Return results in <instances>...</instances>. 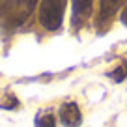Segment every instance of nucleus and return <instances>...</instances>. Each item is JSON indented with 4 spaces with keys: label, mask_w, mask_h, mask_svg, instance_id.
Returning <instances> with one entry per match:
<instances>
[{
    "label": "nucleus",
    "mask_w": 127,
    "mask_h": 127,
    "mask_svg": "<svg viewBox=\"0 0 127 127\" xmlns=\"http://www.w3.org/2000/svg\"><path fill=\"white\" fill-rule=\"evenodd\" d=\"M19 107V101L13 94L8 92H0V108H6V110H13V108Z\"/></svg>",
    "instance_id": "5"
},
{
    "label": "nucleus",
    "mask_w": 127,
    "mask_h": 127,
    "mask_svg": "<svg viewBox=\"0 0 127 127\" xmlns=\"http://www.w3.org/2000/svg\"><path fill=\"white\" fill-rule=\"evenodd\" d=\"M120 21H122L123 24H127V6L122 9V13H120Z\"/></svg>",
    "instance_id": "9"
},
{
    "label": "nucleus",
    "mask_w": 127,
    "mask_h": 127,
    "mask_svg": "<svg viewBox=\"0 0 127 127\" xmlns=\"http://www.w3.org/2000/svg\"><path fill=\"white\" fill-rule=\"evenodd\" d=\"M37 2H39V0H17V4H19V6H21V8H23L26 13H30L32 9L36 8Z\"/></svg>",
    "instance_id": "8"
},
{
    "label": "nucleus",
    "mask_w": 127,
    "mask_h": 127,
    "mask_svg": "<svg viewBox=\"0 0 127 127\" xmlns=\"http://www.w3.org/2000/svg\"><path fill=\"white\" fill-rule=\"evenodd\" d=\"M122 2L123 0H101L97 21H95V23H97V28L107 26V24L114 19V15H116V11H118V8L122 6Z\"/></svg>",
    "instance_id": "3"
},
{
    "label": "nucleus",
    "mask_w": 127,
    "mask_h": 127,
    "mask_svg": "<svg viewBox=\"0 0 127 127\" xmlns=\"http://www.w3.org/2000/svg\"><path fill=\"white\" fill-rule=\"evenodd\" d=\"M92 2L94 0H73V21H75V24H80L88 17L92 9Z\"/></svg>",
    "instance_id": "4"
},
{
    "label": "nucleus",
    "mask_w": 127,
    "mask_h": 127,
    "mask_svg": "<svg viewBox=\"0 0 127 127\" xmlns=\"http://www.w3.org/2000/svg\"><path fill=\"white\" fill-rule=\"evenodd\" d=\"M67 0H41L39 2V24L54 32L62 26Z\"/></svg>",
    "instance_id": "1"
},
{
    "label": "nucleus",
    "mask_w": 127,
    "mask_h": 127,
    "mask_svg": "<svg viewBox=\"0 0 127 127\" xmlns=\"http://www.w3.org/2000/svg\"><path fill=\"white\" fill-rule=\"evenodd\" d=\"M56 125H58V120L52 112H45L36 120V127H56Z\"/></svg>",
    "instance_id": "6"
},
{
    "label": "nucleus",
    "mask_w": 127,
    "mask_h": 127,
    "mask_svg": "<svg viewBox=\"0 0 127 127\" xmlns=\"http://www.w3.org/2000/svg\"><path fill=\"white\" fill-rule=\"evenodd\" d=\"M108 75H110V79L114 80V82H122V80L127 77V62H123L122 65H118V67H116L112 73H108Z\"/></svg>",
    "instance_id": "7"
},
{
    "label": "nucleus",
    "mask_w": 127,
    "mask_h": 127,
    "mask_svg": "<svg viewBox=\"0 0 127 127\" xmlns=\"http://www.w3.org/2000/svg\"><path fill=\"white\" fill-rule=\"evenodd\" d=\"M0 2H2V0H0Z\"/></svg>",
    "instance_id": "10"
},
{
    "label": "nucleus",
    "mask_w": 127,
    "mask_h": 127,
    "mask_svg": "<svg viewBox=\"0 0 127 127\" xmlns=\"http://www.w3.org/2000/svg\"><path fill=\"white\" fill-rule=\"evenodd\" d=\"M58 118H60V123L65 127H79L82 123V112H80L77 103L69 101V103H64L60 107Z\"/></svg>",
    "instance_id": "2"
}]
</instances>
